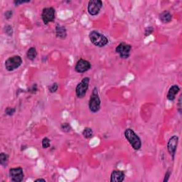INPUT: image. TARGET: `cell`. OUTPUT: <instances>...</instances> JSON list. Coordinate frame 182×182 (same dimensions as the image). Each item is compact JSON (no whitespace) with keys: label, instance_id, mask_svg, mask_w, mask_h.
<instances>
[{"label":"cell","instance_id":"cell-11","mask_svg":"<svg viewBox=\"0 0 182 182\" xmlns=\"http://www.w3.org/2000/svg\"><path fill=\"white\" fill-rule=\"evenodd\" d=\"M91 68V64L89 61L85 60V59L81 58L77 61L76 65H75V70L78 73H83L87 72Z\"/></svg>","mask_w":182,"mask_h":182},{"label":"cell","instance_id":"cell-17","mask_svg":"<svg viewBox=\"0 0 182 182\" xmlns=\"http://www.w3.org/2000/svg\"><path fill=\"white\" fill-rule=\"evenodd\" d=\"M8 159L9 156L7 154L4 153V152H2V153L0 154V164L4 167H6L8 164Z\"/></svg>","mask_w":182,"mask_h":182},{"label":"cell","instance_id":"cell-4","mask_svg":"<svg viewBox=\"0 0 182 182\" xmlns=\"http://www.w3.org/2000/svg\"><path fill=\"white\" fill-rule=\"evenodd\" d=\"M22 64V59L19 56H14L10 57L5 61V68L8 71H13Z\"/></svg>","mask_w":182,"mask_h":182},{"label":"cell","instance_id":"cell-21","mask_svg":"<svg viewBox=\"0 0 182 182\" xmlns=\"http://www.w3.org/2000/svg\"><path fill=\"white\" fill-rule=\"evenodd\" d=\"M58 83H54L52 84L51 85L49 86V90L50 93H56V92L57 90H58Z\"/></svg>","mask_w":182,"mask_h":182},{"label":"cell","instance_id":"cell-20","mask_svg":"<svg viewBox=\"0 0 182 182\" xmlns=\"http://www.w3.org/2000/svg\"><path fill=\"white\" fill-rule=\"evenodd\" d=\"M51 141L48 137H44V139L42 140V147L44 148V149H47V148L50 147L51 146Z\"/></svg>","mask_w":182,"mask_h":182},{"label":"cell","instance_id":"cell-10","mask_svg":"<svg viewBox=\"0 0 182 182\" xmlns=\"http://www.w3.org/2000/svg\"><path fill=\"white\" fill-rule=\"evenodd\" d=\"M179 137L176 135H173L169 138L167 143V150L171 156H172V159H174L176 155L177 146H178Z\"/></svg>","mask_w":182,"mask_h":182},{"label":"cell","instance_id":"cell-26","mask_svg":"<svg viewBox=\"0 0 182 182\" xmlns=\"http://www.w3.org/2000/svg\"><path fill=\"white\" fill-rule=\"evenodd\" d=\"M28 2H30V1H24V0H22V1H20V0H15V1H14L13 3L16 6H19V5H20V4L28 3Z\"/></svg>","mask_w":182,"mask_h":182},{"label":"cell","instance_id":"cell-28","mask_svg":"<svg viewBox=\"0 0 182 182\" xmlns=\"http://www.w3.org/2000/svg\"><path fill=\"white\" fill-rule=\"evenodd\" d=\"M170 176H171V172H170V170H167V172H166V174L164 175V179L163 181L164 182H167V181H169Z\"/></svg>","mask_w":182,"mask_h":182},{"label":"cell","instance_id":"cell-24","mask_svg":"<svg viewBox=\"0 0 182 182\" xmlns=\"http://www.w3.org/2000/svg\"><path fill=\"white\" fill-rule=\"evenodd\" d=\"M154 31V28L152 26H149V27H147V28L145 29V31H144V35L147 36H149L150 34H152L153 33Z\"/></svg>","mask_w":182,"mask_h":182},{"label":"cell","instance_id":"cell-14","mask_svg":"<svg viewBox=\"0 0 182 182\" xmlns=\"http://www.w3.org/2000/svg\"><path fill=\"white\" fill-rule=\"evenodd\" d=\"M56 36L57 38L64 39L67 36V31L65 27L58 24H57L56 26Z\"/></svg>","mask_w":182,"mask_h":182},{"label":"cell","instance_id":"cell-7","mask_svg":"<svg viewBox=\"0 0 182 182\" xmlns=\"http://www.w3.org/2000/svg\"><path fill=\"white\" fill-rule=\"evenodd\" d=\"M56 12L53 7H46L42 11V18L44 24H48L55 20Z\"/></svg>","mask_w":182,"mask_h":182},{"label":"cell","instance_id":"cell-25","mask_svg":"<svg viewBox=\"0 0 182 182\" xmlns=\"http://www.w3.org/2000/svg\"><path fill=\"white\" fill-rule=\"evenodd\" d=\"M4 15H5V18L6 19H11V17H12L13 11L11 10L6 11L5 12V14H4Z\"/></svg>","mask_w":182,"mask_h":182},{"label":"cell","instance_id":"cell-29","mask_svg":"<svg viewBox=\"0 0 182 182\" xmlns=\"http://www.w3.org/2000/svg\"><path fill=\"white\" fill-rule=\"evenodd\" d=\"M181 97L182 95H180L179 99V102H178V111L179 113H181Z\"/></svg>","mask_w":182,"mask_h":182},{"label":"cell","instance_id":"cell-22","mask_svg":"<svg viewBox=\"0 0 182 182\" xmlns=\"http://www.w3.org/2000/svg\"><path fill=\"white\" fill-rule=\"evenodd\" d=\"M4 32L9 36H12L14 32L12 27H11L10 25H6V26L4 27Z\"/></svg>","mask_w":182,"mask_h":182},{"label":"cell","instance_id":"cell-15","mask_svg":"<svg viewBox=\"0 0 182 182\" xmlns=\"http://www.w3.org/2000/svg\"><path fill=\"white\" fill-rule=\"evenodd\" d=\"M159 19L161 20V22H163L164 24H167V23H169L172 21V15L169 11H164L159 14Z\"/></svg>","mask_w":182,"mask_h":182},{"label":"cell","instance_id":"cell-23","mask_svg":"<svg viewBox=\"0 0 182 182\" xmlns=\"http://www.w3.org/2000/svg\"><path fill=\"white\" fill-rule=\"evenodd\" d=\"M16 112V109L14 108H11V107H8V108H6L5 110V113L9 116L13 115Z\"/></svg>","mask_w":182,"mask_h":182},{"label":"cell","instance_id":"cell-12","mask_svg":"<svg viewBox=\"0 0 182 182\" xmlns=\"http://www.w3.org/2000/svg\"><path fill=\"white\" fill-rule=\"evenodd\" d=\"M125 173L120 170H114L111 174V182H122L125 179Z\"/></svg>","mask_w":182,"mask_h":182},{"label":"cell","instance_id":"cell-9","mask_svg":"<svg viewBox=\"0 0 182 182\" xmlns=\"http://www.w3.org/2000/svg\"><path fill=\"white\" fill-rule=\"evenodd\" d=\"M10 176L11 181L21 182L24 177V174L22 167L11 168L10 169Z\"/></svg>","mask_w":182,"mask_h":182},{"label":"cell","instance_id":"cell-19","mask_svg":"<svg viewBox=\"0 0 182 182\" xmlns=\"http://www.w3.org/2000/svg\"><path fill=\"white\" fill-rule=\"evenodd\" d=\"M61 130L64 133H69V132L71 130V126L69 123L68 122H64V123L61 124Z\"/></svg>","mask_w":182,"mask_h":182},{"label":"cell","instance_id":"cell-27","mask_svg":"<svg viewBox=\"0 0 182 182\" xmlns=\"http://www.w3.org/2000/svg\"><path fill=\"white\" fill-rule=\"evenodd\" d=\"M37 90H38V88H37V85H36V84H34V85H32V86H31L29 90V92L31 93H35Z\"/></svg>","mask_w":182,"mask_h":182},{"label":"cell","instance_id":"cell-13","mask_svg":"<svg viewBox=\"0 0 182 182\" xmlns=\"http://www.w3.org/2000/svg\"><path fill=\"white\" fill-rule=\"evenodd\" d=\"M180 90V88L177 85H173L171 86V88L168 90L167 97L169 101H174L176 98V95L178 94V93Z\"/></svg>","mask_w":182,"mask_h":182},{"label":"cell","instance_id":"cell-1","mask_svg":"<svg viewBox=\"0 0 182 182\" xmlns=\"http://www.w3.org/2000/svg\"><path fill=\"white\" fill-rule=\"evenodd\" d=\"M125 136L134 149L136 151L140 149V148L142 147V141L133 129H127L125 131Z\"/></svg>","mask_w":182,"mask_h":182},{"label":"cell","instance_id":"cell-18","mask_svg":"<svg viewBox=\"0 0 182 182\" xmlns=\"http://www.w3.org/2000/svg\"><path fill=\"white\" fill-rule=\"evenodd\" d=\"M83 135L84 137L88 138V139L93 137V129L90 128V127H86V128L83 129Z\"/></svg>","mask_w":182,"mask_h":182},{"label":"cell","instance_id":"cell-5","mask_svg":"<svg viewBox=\"0 0 182 182\" xmlns=\"http://www.w3.org/2000/svg\"><path fill=\"white\" fill-rule=\"evenodd\" d=\"M90 78L85 77L80 82L76 88V95L78 98H83L87 93L88 87H89Z\"/></svg>","mask_w":182,"mask_h":182},{"label":"cell","instance_id":"cell-30","mask_svg":"<svg viewBox=\"0 0 182 182\" xmlns=\"http://www.w3.org/2000/svg\"><path fill=\"white\" fill-rule=\"evenodd\" d=\"M38 181H44L45 182L46 180L44 179H36L35 182H38Z\"/></svg>","mask_w":182,"mask_h":182},{"label":"cell","instance_id":"cell-8","mask_svg":"<svg viewBox=\"0 0 182 182\" xmlns=\"http://www.w3.org/2000/svg\"><path fill=\"white\" fill-rule=\"evenodd\" d=\"M102 7V2L101 0H90L88 2V11L91 16L98 14Z\"/></svg>","mask_w":182,"mask_h":182},{"label":"cell","instance_id":"cell-16","mask_svg":"<svg viewBox=\"0 0 182 182\" xmlns=\"http://www.w3.org/2000/svg\"><path fill=\"white\" fill-rule=\"evenodd\" d=\"M26 56L30 61H34V59H36V56H37V51H36V48L31 47L26 53Z\"/></svg>","mask_w":182,"mask_h":182},{"label":"cell","instance_id":"cell-6","mask_svg":"<svg viewBox=\"0 0 182 182\" xmlns=\"http://www.w3.org/2000/svg\"><path fill=\"white\" fill-rule=\"evenodd\" d=\"M132 46L127 43L122 42L116 47L115 51L121 58L127 59L130 56Z\"/></svg>","mask_w":182,"mask_h":182},{"label":"cell","instance_id":"cell-3","mask_svg":"<svg viewBox=\"0 0 182 182\" xmlns=\"http://www.w3.org/2000/svg\"><path fill=\"white\" fill-rule=\"evenodd\" d=\"M101 99L99 97L98 91L97 88H94L92 91V94L90 95L89 100V110L93 113H96L98 112L101 109Z\"/></svg>","mask_w":182,"mask_h":182},{"label":"cell","instance_id":"cell-2","mask_svg":"<svg viewBox=\"0 0 182 182\" xmlns=\"http://www.w3.org/2000/svg\"><path fill=\"white\" fill-rule=\"evenodd\" d=\"M89 38L91 43L97 47H104L108 44V38L97 31H92L89 34Z\"/></svg>","mask_w":182,"mask_h":182}]
</instances>
